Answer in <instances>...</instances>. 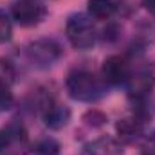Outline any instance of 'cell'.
<instances>
[{
  "label": "cell",
  "mask_w": 155,
  "mask_h": 155,
  "mask_svg": "<svg viewBox=\"0 0 155 155\" xmlns=\"http://www.w3.org/2000/svg\"><path fill=\"white\" fill-rule=\"evenodd\" d=\"M65 88L72 99L81 103H96L107 94V83L103 78H97L85 67H76L67 74Z\"/></svg>",
  "instance_id": "6da1fadb"
},
{
  "label": "cell",
  "mask_w": 155,
  "mask_h": 155,
  "mask_svg": "<svg viewBox=\"0 0 155 155\" xmlns=\"http://www.w3.org/2000/svg\"><path fill=\"white\" fill-rule=\"evenodd\" d=\"M65 35L71 45L78 51H88L97 41V29L94 20L85 13H74L65 24Z\"/></svg>",
  "instance_id": "7a4b0ae2"
},
{
  "label": "cell",
  "mask_w": 155,
  "mask_h": 155,
  "mask_svg": "<svg viewBox=\"0 0 155 155\" xmlns=\"http://www.w3.org/2000/svg\"><path fill=\"white\" fill-rule=\"evenodd\" d=\"M61 45L56 40L41 38L31 41L24 49V56L27 63H31L35 69H49L61 58Z\"/></svg>",
  "instance_id": "3957f363"
},
{
  "label": "cell",
  "mask_w": 155,
  "mask_h": 155,
  "mask_svg": "<svg viewBox=\"0 0 155 155\" xmlns=\"http://www.w3.org/2000/svg\"><path fill=\"white\" fill-rule=\"evenodd\" d=\"M29 150V135L22 123L13 121L0 128V155H25Z\"/></svg>",
  "instance_id": "277c9868"
},
{
  "label": "cell",
  "mask_w": 155,
  "mask_h": 155,
  "mask_svg": "<svg viewBox=\"0 0 155 155\" xmlns=\"http://www.w3.org/2000/svg\"><path fill=\"white\" fill-rule=\"evenodd\" d=\"M13 20L22 27H35L47 16V7L43 0H15L11 5Z\"/></svg>",
  "instance_id": "5b68a950"
},
{
  "label": "cell",
  "mask_w": 155,
  "mask_h": 155,
  "mask_svg": "<svg viewBox=\"0 0 155 155\" xmlns=\"http://www.w3.org/2000/svg\"><path fill=\"white\" fill-rule=\"evenodd\" d=\"M132 74L130 60L123 54H112L103 61L101 78L107 85H123Z\"/></svg>",
  "instance_id": "8992f818"
},
{
  "label": "cell",
  "mask_w": 155,
  "mask_h": 155,
  "mask_svg": "<svg viewBox=\"0 0 155 155\" xmlns=\"http://www.w3.org/2000/svg\"><path fill=\"white\" fill-rule=\"evenodd\" d=\"M124 85H126V90H128V97L132 101H144V99L150 97V94L153 90L155 78L150 71L141 69V71L132 72Z\"/></svg>",
  "instance_id": "52a82bcc"
},
{
  "label": "cell",
  "mask_w": 155,
  "mask_h": 155,
  "mask_svg": "<svg viewBox=\"0 0 155 155\" xmlns=\"http://www.w3.org/2000/svg\"><path fill=\"white\" fill-rule=\"evenodd\" d=\"M41 116L45 124L51 128V130H60L63 126H67L69 119H71V108L67 105H61L58 103L54 97L47 101V105L41 108Z\"/></svg>",
  "instance_id": "ba28073f"
},
{
  "label": "cell",
  "mask_w": 155,
  "mask_h": 155,
  "mask_svg": "<svg viewBox=\"0 0 155 155\" xmlns=\"http://www.w3.org/2000/svg\"><path fill=\"white\" fill-rule=\"evenodd\" d=\"M143 132H144V121L139 119L137 116L124 117L116 123V134L119 143L132 144L143 137Z\"/></svg>",
  "instance_id": "9c48e42d"
},
{
  "label": "cell",
  "mask_w": 155,
  "mask_h": 155,
  "mask_svg": "<svg viewBox=\"0 0 155 155\" xmlns=\"http://www.w3.org/2000/svg\"><path fill=\"white\" fill-rule=\"evenodd\" d=\"M83 155H123V146L117 139L99 137L85 146Z\"/></svg>",
  "instance_id": "30bf717a"
},
{
  "label": "cell",
  "mask_w": 155,
  "mask_h": 155,
  "mask_svg": "<svg viewBox=\"0 0 155 155\" xmlns=\"http://www.w3.org/2000/svg\"><path fill=\"white\" fill-rule=\"evenodd\" d=\"M87 5H88V16L92 20H108L117 9L114 0H88Z\"/></svg>",
  "instance_id": "8fae6325"
},
{
  "label": "cell",
  "mask_w": 155,
  "mask_h": 155,
  "mask_svg": "<svg viewBox=\"0 0 155 155\" xmlns=\"http://www.w3.org/2000/svg\"><path fill=\"white\" fill-rule=\"evenodd\" d=\"M13 92L11 83L5 79V76H0V112H5L13 107Z\"/></svg>",
  "instance_id": "7c38bea8"
},
{
  "label": "cell",
  "mask_w": 155,
  "mask_h": 155,
  "mask_svg": "<svg viewBox=\"0 0 155 155\" xmlns=\"http://www.w3.org/2000/svg\"><path fill=\"white\" fill-rule=\"evenodd\" d=\"M11 36H13V20H11L9 13L0 9V43L9 41Z\"/></svg>",
  "instance_id": "4fadbf2b"
},
{
  "label": "cell",
  "mask_w": 155,
  "mask_h": 155,
  "mask_svg": "<svg viewBox=\"0 0 155 155\" xmlns=\"http://www.w3.org/2000/svg\"><path fill=\"white\" fill-rule=\"evenodd\" d=\"M83 121L87 124H92V126H103L107 123V117H105V114H101L99 110H88L83 116Z\"/></svg>",
  "instance_id": "5bb4252c"
},
{
  "label": "cell",
  "mask_w": 155,
  "mask_h": 155,
  "mask_svg": "<svg viewBox=\"0 0 155 155\" xmlns=\"http://www.w3.org/2000/svg\"><path fill=\"white\" fill-rule=\"evenodd\" d=\"M141 153L143 155H155V132L150 134L148 137H144L143 146H141Z\"/></svg>",
  "instance_id": "9a60e30c"
},
{
  "label": "cell",
  "mask_w": 155,
  "mask_h": 155,
  "mask_svg": "<svg viewBox=\"0 0 155 155\" xmlns=\"http://www.w3.org/2000/svg\"><path fill=\"white\" fill-rule=\"evenodd\" d=\"M143 5L150 11V13H155V0H141Z\"/></svg>",
  "instance_id": "2e32d148"
}]
</instances>
